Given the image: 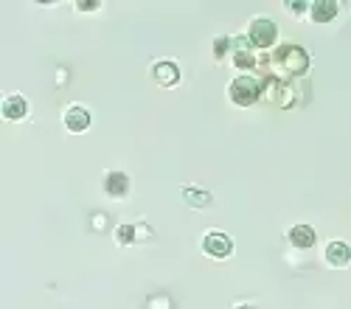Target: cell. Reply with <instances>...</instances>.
<instances>
[{
	"label": "cell",
	"instance_id": "cell-1",
	"mask_svg": "<svg viewBox=\"0 0 351 309\" xmlns=\"http://www.w3.org/2000/svg\"><path fill=\"white\" fill-rule=\"evenodd\" d=\"M258 65H265L270 79L289 82L295 76H304L309 71V53L301 45H278L270 56H261Z\"/></svg>",
	"mask_w": 351,
	"mask_h": 309
},
{
	"label": "cell",
	"instance_id": "cell-2",
	"mask_svg": "<svg viewBox=\"0 0 351 309\" xmlns=\"http://www.w3.org/2000/svg\"><path fill=\"white\" fill-rule=\"evenodd\" d=\"M261 79H256V76H250V73H242V76H237L230 82V88H228V96H230V101L233 104H239V107H250V104H256L258 101V96H261Z\"/></svg>",
	"mask_w": 351,
	"mask_h": 309
},
{
	"label": "cell",
	"instance_id": "cell-3",
	"mask_svg": "<svg viewBox=\"0 0 351 309\" xmlns=\"http://www.w3.org/2000/svg\"><path fill=\"white\" fill-rule=\"evenodd\" d=\"M247 40L253 48L258 51H267L276 45L278 40V25L270 20V17H253L250 25H247Z\"/></svg>",
	"mask_w": 351,
	"mask_h": 309
},
{
	"label": "cell",
	"instance_id": "cell-4",
	"mask_svg": "<svg viewBox=\"0 0 351 309\" xmlns=\"http://www.w3.org/2000/svg\"><path fill=\"white\" fill-rule=\"evenodd\" d=\"M230 53H233V65H237L239 71H253L258 65L256 48L250 45L247 37H233L230 40Z\"/></svg>",
	"mask_w": 351,
	"mask_h": 309
},
{
	"label": "cell",
	"instance_id": "cell-5",
	"mask_svg": "<svg viewBox=\"0 0 351 309\" xmlns=\"http://www.w3.org/2000/svg\"><path fill=\"white\" fill-rule=\"evenodd\" d=\"M202 250H206V256H211V259H228L233 253V239L228 234L211 231L202 236Z\"/></svg>",
	"mask_w": 351,
	"mask_h": 309
},
{
	"label": "cell",
	"instance_id": "cell-6",
	"mask_svg": "<svg viewBox=\"0 0 351 309\" xmlns=\"http://www.w3.org/2000/svg\"><path fill=\"white\" fill-rule=\"evenodd\" d=\"M62 124L71 132H84L87 127H90V112H87V107H82V104H71L65 110V116H62Z\"/></svg>",
	"mask_w": 351,
	"mask_h": 309
},
{
	"label": "cell",
	"instance_id": "cell-7",
	"mask_svg": "<svg viewBox=\"0 0 351 309\" xmlns=\"http://www.w3.org/2000/svg\"><path fill=\"white\" fill-rule=\"evenodd\" d=\"M101 186H104V194L112 197V200H124L130 194V177L124 172H107Z\"/></svg>",
	"mask_w": 351,
	"mask_h": 309
},
{
	"label": "cell",
	"instance_id": "cell-8",
	"mask_svg": "<svg viewBox=\"0 0 351 309\" xmlns=\"http://www.w3.org/2000/svg\"><path fill=\"white\" fill-rule=\"evenodd\" d=\"M152 79L158 84H163V88H174V84L180 82V68L171 60H160V62L152 65Z\"/></svg>",
	"mask_w": 351,
	"mask_h": 309
},
{
	"label": "cell",
	"instance_id": "cell-9",
	"mask_svg": "<svg viewBox=\"0 0 351 309\" xmlns=\"http://www.w3.org/2000/svg\"><path fill=\"white\" fill-rule=\"evenodd\" d=\"M326 262L332 267H348L351 264V247L343 239H335L326 245Z\"/></svg>",
	"mask_w": 351,
	"mask_h": 309
},
{
	"label": "cell",
	"instance_id": "cell-10",
	"mask_svg": "<svg viewBox=\"0 0 351 309\" xmlns=\"http://www.w3.org/2000/svg\"><path fill=\"white\" fill-rule=\"evenodd\" d=\"M340 6L335 3V0H317V3H309V14L315 23H332L337 17Z\"/></svg>",
	"mask_w": 351,
	"mask_h": 309
},
{
	"label": "cell",
	"instance_id": "cell-11",
	"mask_svg": "<svg viewBox=\"0 0 351 309\" xmlns=\"http://www.w3.org/2000/svg\"><path fill=\"white\" fill-rule=\"evenodd\" d=\"M315 242H317V236H315V231L309 228V225H292V228H289V245H292V247L306 250V247H312Z\"/></svg>",
	"mask_w": 351,
	"mask_h": 309
},
{
	"label": "cell",
	"instance_id": "cell-12",
	"mask_svg": "<svg viewBox=\"0 0 351 309\" xmlns=\"http://www.w3.org/2000/svg\"><path fill=\"white\" fill-rule=\"evenodd\" d=\"M28 116V101L23 99V96H6L3 99V119H9V121H20V119H25Z\"/></svg>",
	"mask_w": 351,
	"mask_h": 309
},
{
	"label": "cell",
	"instance_id": "cell-13",
	"mask_svg": "<svg viewBox=\"0 0 351 309\" xmlns=\"http://www.w3.org/2000/svg\"><path fill=\"white\" fill-rule=\"evenodd\" d=\"M141 231H146V228L127 222V225H119V228H115V239H119V245H132V242H138Z\"/></svg>",
	"mask_w": 351,
	"mask_h": 309
},
{
	"label": "cell",
	"instance_id": "cell-14",
	"mask_svg": "<svg viewBox=\"0 0 351 309\" xmlns=\"http://www.w3.org/2000/svg\"><path fill=\"white\" fill-rule=\"evenodd\" d=\"M183 197H186V203H191V206H197V208L211 206V194H208V191H199V188H191V186L183 188Z\"/></svg>",
	"mask_w": 351,
	"mask_h": 309
},
{
	"label": "cell",
	"instance_id": "cell-15",
	"mask_svg": "<svg viewBox=\"0 0 351 309\" xmlns=\"http://www.w3.org/2000/svg\"><path fill=\"white\" fill-rule=\"evenodd\" d=\"M228 51H230V37H217V42H214V56L217 60H222Z\"/></svg>",
	"mask_w": 351,
	"mask_h": 309
},
{
	"label": "cell",
	"instance_id": "cell-16",
	"mask_svg": "<svg viewBox=\"0 0 351 309\" xmlns=\"http://www.w3.org/2000/svg\"><path fill=\"white\" fill-rule=\"evenodd\" d=\"M76 9H82V12H96V9H99V0H79Z\"/></svg>",
	"mask_w": 351,
	"mask_h": 309
},
{
	"label": "cell",
	"instance_id": "cell-17",
	"mask_svg": "<svg viewBox=\"0 0 351 309\" xmlns=\"http://www.w3.org/2000/svg\"><path fill=\"white\" fill-rule=\"evenodd\" d=\"M287 9H289V12H295V14H301V12L309 9V3H301V0H298V3H287Z\"/></svg>",
	"mask_w": 351,
	"mask_h": 309
},
{
	"label": "cell",
	"instance_id": "cell-18",
	"mask_svg": "<svg viewBox=\"0 0 351 309\" xmlns=\"http://www.w3.org/2000/svg\"><path fill=\"white\" fill-rule=\"evenodd\" d=\"M233 309H256V306H250V304H239V306H233Z\"/></svg>",
	"mask_w": 351,
	"mask_h": 309
}]
</instances>
